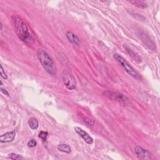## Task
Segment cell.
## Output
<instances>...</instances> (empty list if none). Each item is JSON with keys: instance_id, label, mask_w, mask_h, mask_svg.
<instances>
[{"instance_id": "obj_1", "label": "cell", "mask_w": 160, "mask_h": 160, "mask_svg": "<svg viewBox=\"0 0 160 160\" xmlns=\"http://www.w3.org/2000/svg\"><path fill=\"white\" fill-rule=\"evenodd\" d=\"M12 19L14 31L20 40L28 44H32L34 42V39L30 33L26 23L21 18L16 15L12 16Z\"/></svg>"}, {"instance_id": "obj_2", "label": "cell", "mask_w": 160, "mask_h": 160, "mask_svg": "<svg viewBox=\"0 0 160 160\" xmlns=\"http://www.w3.org/2000/svg\"><path fill=\"white\" fill-rule=\"evenodd\" d=\"M37 56L46 71L48 74L54 76L56 74L54 63L49 55L44 50L39 49L37 51Z\"/></svg>"}, {"instance_id": "obj_3", "label": "cell", "mask_w": 160, "mask_h": 160, "mask_svg": "<svg viewBox=\"0 0 160 160\" xmlns=\"http://www.w3.org/2000/svg\"><path fill=\"white\" fill-rule=\"evenodd\" d=\"M114 57L116 59V60L119 62V64L130 76L137 79L140 78L138 72L131 66V64H129V63L122 56L118 54H115L114 55Z\"/></svg>"}, {"instance_id": "obj_4", "label": "cell", "mask_w": 160, "mask_h": 160, "mask_svg": "<svg viewBox=\"0 0 160 160\" xmlns=\"http://www.w3.org/2000/svg\"><path fill=\"white\" fill-rule=\"evenodd\" d=\"M63 82L66 87L69 89L72 90L76 88V81L75 78L69 72H64L62 76Z\"/></svg>"}, {"instance_id": "obj_5", "label": "cell", "mask_w": 160, "mask_h": 160, "mask_svg": "<svg viewBox=\"0 0 160 160\" xmlns=\"http://www.w3.org/2000/svg\"><path fill=\"white\" fill-rule=\"evenodd\" d=\"M103 94L106 97H108L111 99L121 102H125L128 100L126 96H124L123 94L116 92L111 91H106L103 92Z\"/></svg>"}, {"instance_id": "obj_6", "label": "cell", "mask_w": 160, "mask_h": 160, "mask_svg": "<svg viewBox=\"0 0 160 160\" xmlns=\"http://www.w3.org/2000/svg\"><path fill=\"white\" fill-rule=\"evenodd\" d=\"M134 151L137 156L141 159H150L152 158L151 153L148 150L141 146H136L134 148Z\"/></svg>"}, {"instance_id": "obj_7", "label": "cell", "mask_w": 160, "mask_h": 160, "mask_svg": "<svg viewBox=\"0 0 160 160\" xmlns=\"http://www.w3.org/2000/svg\"><path fill=\"white\" fill-rule=\"evenodd\" d=\"M74 130L83 139L84 141L88 143V144H92L93 143V139L91 136L89 135L88 133H87L85 131H84L82 129H81L79 127H75Z\"/></svg>"}, {"instance_id": "obj_8", "label": "cell", "mask_w": 160, "mask_h": 160, "mask_svg": "<svg viewBox=\"0 0 160 160\" xmlns=\"http://www.w3.org/2000/svg\"><path fill=\"white\" fill-rule=\"evenodd\" d=\"M16 136V132L12 131L3 134L0 137L1 142H9L12 141Z\"/></svg>"}, {"instance_id": "obj_9", "label": "cell", "mask_w": 160, "mask_h": 160, "mask_svg": "<svg viewBox=\"0 0 160 160\" xmlns=\"http://www.w3.org/2000/svg\"><path fill=\"white\" fill-rule=\"evenodd\" d=\"M66 38H68V39L69 40V42L76 44V45H79L81 42H80V39H79V38L72 32L69 31H67L66 32Z\"/></svg>"}, {"instance_id": "obj_10", "label": "cell", "mask_w": 160, "mask_h": 160, "mask_svg": "<svg viewBox=\"0 0 160 160\" xmlns=\"http://www.w3.org/2000/svg\"><path fill=\"white\" fill-rule=\"evenodd\" d=\"M124 48L126 51L127 52V53L129 55V56H131L135 61H136L138 62H141L142 59H141V57L136 52H135L134 51H132L131 49H130L127 46H124Z\"/></svg>"}, {"instance_id": "obj_11", "label": "cell", "mask_w": 160, "mask_h": 160, "mask_svg": "<svg viewBox=\"0 0 160 160\" xmlns=\"http://www.w3.org/2000/svg\"><path fill=\"white\" fill-rule=\"evenodd\" d=\"M28 125L32 129H36L39 126L38 121L35 118H31L28 121Z\"/></svg>"}, {"instance_id": "obj_12", "label": "cell", "mask_w": 160, "mask_h": 160, "mask_svg": "<svg viewBox=\"0 0 160 160\" xmlns=\"http://www.w3.org/2000/svg\"><path fill=\"white\" fill-rule=\"evenodd\" d=\"M58 149L59 151L63 152H66V153H70L71 151V147L66 144H61L59 145H58Z\"/></svg>"}, {"instance_id": "obj_13", "label": "cell", "mask_w": 160, "mask_h": 160, "mask_svg": "<svg viewBox=\"0 0 160 160\" xmlns=\"http://www.w3.org/2000/svg\"><path fill=\"white\" fill-rule=\"evenodd\" d=\"M130 3L132 4L134 6L138 7L139 8H145L147 7V4L145 2L142 1H129Z\"/></svg>"}, {"instance_id": "obj_14", "label": "cell", "mask_w": 160, "mask_h": 160, "mask_svg": "<svg viewBox=\"0 0 160 160\" xmlns=\"http://www.w3.org/2000/svg\"><path fill=\"white\" fill-rule=\"evenodd\" d=\"M8 158L11 159H14V160H16V159H23V158L21 155L16 154V153H11V154H9Z\"/></svg>"}, {"instance_id": "obj_15", "label": "cell", "mask_w": 160, "mask_h": 160, "mask_svg": "<svg viewBox=\"0 0 160 160\" xmlns=\"http://www.w3.org/2000/svg\"><path fill=\"white\" fill-rule=\"evenodd\" d=\"M48 134V133L46 131H41L39 134V138H40L42 141H45L47 139Z\"/></svg>"}, {"instance_id": "obj_16", "label": "cell", "mask_w": 160, "mask_h": 160, "mask_svg": "<svg viewBox=\"0 0 160 160\" xmlns=\"http://www.w3.org/2000/svg\"><path fill=\"white\" fill-rule=\"evenodd\" d=\"M84 121L85 123H86L87 125H88V126H93L94 124V121H93L92 119H91L88 118H85Z\"/></svg>"}, {"instance_id": "obj_17", "label": "cell", "mask_w": 160, "mask_h": 160, "mask_svg": "<svg viewBox=\"0 0 160 160\" xmlns=\"http://www.w3.org/2000/svg\"><path fill=\"white\" fill-rule=\"evenodd\" d=\"M37 144V142L35 139H31L28 142V145L29 147H31V148H33V147H35Z\"/></svg>"}, {"instance_id": "obj_18", "label": "cell", "mask_w": 160, "mask_h": 160, "mask_svg": "<svg viewBox=\"0 0 160 160\" xmlns=\"http://www.w3.org/2000/svg\"><path fill=\"white\" fill-rule=\"evenodd\" d=\"M0 74H1V76L2 78H4V79H8V76H7V75H6V72H5V71H4V70L3 67H2V65H1V72H0Z\"/></svg>"}, {"instance_id": "obj_19", "label": "cell", "mask_w": 160, "mask_h": 160, "mask_svg": "<svg viewBox=\"0 0 160 160\" xmlns=\"http://www.w3.org/2000/svg\"><path fill=\"white\" fill-rule=\"evenodd\" d=\"M1 92H3L4 94L7 95L8 96H9V92H8L6 89H3L2 87L1 88Z\"/></svg>"}]
</instances>
